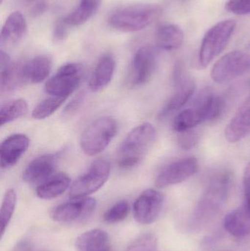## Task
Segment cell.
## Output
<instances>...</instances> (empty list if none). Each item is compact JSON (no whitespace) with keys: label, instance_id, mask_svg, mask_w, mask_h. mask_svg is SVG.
Returning <instances> with one entry per match:
<instances>
[{"label":"cell","instance_id":"cell-1","mask_svg":"<svg viewBox=\"0 0 250 251\" xmlns=\"http://www.w3.org/2000/svg\"><path fill=\"white\" fill-rule=\"evenodd\" d=\"M157 138V129L150 123L134 128L123 140L117 151V163L124 169L139 165L152 148Z\"/></svg>","mask_w":250,"mask_h":251},{"label":"cell","instance_id":"cell-2","mask_svg":"<svg viewBox=\"0 0 250 251\" xmlns=\"http://www.w3.org/2000/svg\"><path fill=\"white\" fill-rule=\"evenodd\" d=\"M161 6L151 3H139L122 6L113 10L107 22L111 27L124 32L142 30L161 16Z\"/></svg>","mask_w":250,"mask_h":251},{"label":"cell","instance_id":"cell-3","mask_svg":"<svg viewBox=\"0 0 250 251\" xmlns=\"http://www.w3.org/2000/svg\"><path fill=\"white\" fill-rule=\"evenodd\" d=\"M231 181V173L227 171L212 178L197 205L193 216L194 225L201 226L215 216L227 199Z\"/></svg>","mask_w":250,"mask_h":251},{"label":"cell","instance_id":"cell-4","mask_svg":"<svg viewBox=\"0 0 250 251\" xmlns=\"http://www.w3.org/2000/svg\"><path fill=\"white\" fill-rule=\"evenodd\" d=\"M117 129V122L110 116H104L93 121L82 133L81 149L88 156L101 153L115 137Z\"/></svg>","mask_w":250,"mask_h":251},{"label":"cell","instance_id":"cell-5","mask_svg":"<svg viewBox=\"0 0 250 251\" xmlns=\"http://www.w3.org/2000/svg\"><path fill=\"white\" fill-rule=\"evenodd\" d=\"M236 27V22L227 19L218 22L204 35L199 53L200 66L206 68L226 50Z\"/></svg>","mask_w":250,"mask_h":251},{"label":"cell","instance_id":"cell-6","mask_svg":"<svg viewBox=\"0 0 250 251\" xmlns=\"http://www.w3.org/2000/svg\"><path fill=\"white\" fill-rule=\"evenodd\" d=\"M110 171L111 167L108 160L96 159L88 171L70 185L69 190L70 199L72 200L83 199L98 191L108 180Z\"/></svg>","mask_w":250,"mask_h":251},{"label":"cell","instance_id":"cell-7","mask_svg":"<svg viewBox=\"0 0 250 251\" xmlns=\"http://www.w3.org/2000/svg\"><path fill=\"white\" fill-rule=\"evenodd\" d=\"M250 72V54L233 51L219 59L213 66L211 78L217 84H226Z\"/></svg>","mask_w":250,"mask_h":251},{"label":"cell","instance_id":"cell-8","mask_svg":"<svg viewBox=\"0 0 250 251\" xmlns=\"http://www.w3.org/2000/svg\"><path fill=\"white\" fill-rule=\"evenodd\" d=\"M83 76V67L79 63H67L58 69L45 85V91L51 97L68 98L77 88Z\"/></svg>","mask_w":250,"mask_h":251},{"label":"cell","instance_id":"cell-9","mask_svg":"<svg viewBox=\"0 0 250 251\" xmlns=\"http://www.w3.org/2000/svg\"><path fill=\"white\" fill-rule=\"evenodd\" d=\"M199 162L195 157L176 161L164 167L156 178L155 185L158 188H166L186 181L198 173Z\"/></svg>","mask_w":250,"mask_h":251},{"label":"cell","instance_id":"cell-10","mask_svg":"<svg viewBox=\"0 0 250 251\" xmlns=\"http://www.w3.org/2000/svg\"><path fill=\"white\" fill-rule=\"evenodd\" d=\"M164 203V196L161 192L148 189L141 193L134 203L133 214L139 224H153L161 213Z\"/></svg>","mask_w":250,"mask_h":251},{"label":"cell","instance_id":"cell-11","mask_svg":"<svg viewBox=\"0 0 250 251\" xmlns=\"http://www.w3.org/2000/svg\"><path fill=\"white\" fill-rule=\"evenodd\" d=\"M96 201L92 198L73 199L72 201L56 206L50 214L53 221L58 223H71L88 219L93 213Z\"/></svg>","mask_w":250,"mask_h":251},{"label":"cell","instance_id":"cell-12","mask_svg":"<svg viewBox=\"0 0 250 251\" xmlns=\"http://www.w3.org/2000/svg\"><path fill=\"white\" fill-rule=\"evenodd\" d=\"M158 53L151 47H143L135 53L131 68V82L134 86L147 83L155 73Z\"/></svg>","mask_w":250,"mask_h":251},{"label":"cell","instance_id":"cell-13","mask_svg":"<svg viewBox=\"0 0 250 251\" xmlns=\"http://www.w3.org/2000/svg\"><path fill=\"white\" fill-rule=\"evenodd\" d=\"M173 83L176 90L160 110L158 114L160 121L165 120L179 111L189 101L196 88L195 81L186 75Z\"/></svg>","mask_w":250,"mask_h":251},{"label":"cell","instance_id":"cell-14","mask_svg":"<svg viewBox=\"0 0 250 251\" xmlns=\"http://www.w3.org/2000/svg\"><path fill=\"white\" fill-rule=\"evenodd\" d=\"M57 153L42 155L28 164L23 173V179L28 184H42L53 176L58 166Z\"/></svg>","mask_w":250,"mask_h":251},{"label":"cell","instance_id":"cell-15","mask_svg":"<svg viewBox=\"0 0 250 251\" xmlns=\"http://www.w3.org/2000/svg\"><path fill=\"white\" fill-rule=\"evenodd\" d=\"M29 139L23 134L10 136L1 143L0 146V162L1 169L14 166L29 146Z\"/></svg>","mask_w":250,"mask_h":251},{"label":"cell","instance_id":"cell-16","mask_svg":"<svg viewBox=\"0 0 250 251\" xmlns=\"http://www.w3.org/2000/svg\"><path fill=\"white\" fill-rule=\"evenodd\" d=\"M192 107L199 112L204 122H213L218 119L223 114L225 101L211 88H205L199 93L194 101Z\"/></svg>","mask_w":250,"mask_h":251},{"label":"cell","instance_id":"cell-17","mask_svg":"<svg viewBox=\"0 0 250 251\" xmlns=\"http://www.w3.org/2000/svg\"><path fill=\"white\" fill-rule=\"evenodd\" d=\"M250 133V94L226 126L225 137L230 143H237Z\"/></svg>","mask_w":250,"mask_h":251},{"label":"cell","instance_id":"cell-18","mask_svg":"<svg viewBox=\"0 0 250 251\" xmlns=\"http://www.w3.org/2000/svg\"><path fill=\"white\" fill-rule=\"evenodd\" d=\"M26 83L22 76V66L17 67L12 63L10 56L0 51V86L1 92L17 89Z\"/></svg>","mask_w":250,"mask_h":251},{"label":"cell","instance_id":"cell-19","mask_svg":"<svg viewBox=\"0 0 250 251\" xmlns=\"http://www.w3.org/2000/svg\"><path fill=\"white\" fill-rule=\"evenodd\" d=\"M27 30L26 19L20 12H13L3 25L0 35L1 45H13L23 39Z\"/></svg>","mask_w":250,"mask_h":251},{"label":"cell","instance_id":"cell-20","mask_svg":"<svg viewBox=\"0 0 250 251\" xmlns=\"http://www.w3.org/2000/svg\"><path fill=\"white\" fill-rule=\"evenodd\" d=\"M51 66L52 60L48 55L42 54L31 59L22 66V76L25 82L41 83L48 77Z\"/></svg>","mask_w":250,"mask_h":251},{"label":"cell","instance_id":"cell-21","mask_svg":"<svg viewBox=\"0 0 250 251\" xmlns=\"http://www.w3.org/2000/svg\"><path fill=\"white\" fill-rule=\"evenodd\" d=\"M115 66V60L111 54H106L100 59L89 81V88L92 92H99L110 83Z\"/></svg>","mask_w":250,"mask_h":251},{"label":"cell","instance_id":"cell-22","mask_svg":"<svg viewBox=\"0 0 250 251\" xmlns=\"http://www.w3.org/2000/svg\"><path fill=\"white\" fill-rule=\"evenodd\" d=\"M225 229L237 238L250 235V212L245 205L234 209L226 215Z\"/></svg>","mask_w":250,"mask_h":251},{"label":"cell","instance_id":"cell-23","mask_svg":"<svg viewBox=\"0 0 250 251\" xmlns=\"http://www.w3.org/2000/svg\"><path fill=\"white\" fill-rule=\"evenodd\" d=\"M77 251H112L110 237L104 230L92 229L77 237L75 242Z\"/></svg>","mask_w":250,"mask_h":251},{"label":"cell","instance_id":"cell-24","mask_svg":"<svg viewBox=\"0 0 250 251\" xmlns=\"http://www.w3.org/2000/svg\"><path fill=\"white\" fill-rule=\"evenodd\" d=\"M184 40V33L179 25L167 23L157 29L156 41L157 47L166 51H173L182 47Z\"/></svg>","mask_w":250,"mask_h":251},{"label":"cell","instance_id":"cell-25","mask_svg":"<svg viewBox=\"0 0 250 251\" xmlns=\"http://www.w3.org/2000/svg\"><path fill=\"white\" fill-rule=\"evenodd\" d=\"M70 178L67 174L60 173L40 184L36 189L38 197L45 200L55 199L70 187Z\"/></svg>","mask_w":250,"mask_h":251},{"label":"cell","instance_id":"cell-26","mask_svg":"<svg viewBox=\"0 0 250 251\" xmlns=\"http://www.w3.org/2000/svg\"><path fill=\"white\" fill-rule=\"evenodd\" d=\"M103 0H81L77 8L64 18L63 22L70 26L86 23L99 8Z\"/></svg>","mask_w":250,"mask_h":251},{"label":"cell","instance_id":"cell-27","mask_svg":"<svg viewBox=\"0 0 250 251\" xmlns=\"http://www.w3.org/2000/svg\"><path fill=\"white\" fill-rule=\"evenodd\" d=\"M203 123L204 121L202 116L196 109L192 107L176 115L173 120V128L177 132H182L192 129Z\"/></svg>","mask_w":250,"mask_h":251},{"label":"cell","instance_id":"cell-28","mask_svg":"<svg viewBox=\"0 0 250 251\" xmlns=\"http://www.w3.org/2000/svg\"><path fill=\"white\" fill-rule=\"evenodd\" d=\"M28 111V104L23 99L14 100L4 104L0 110L1 126L7 125L23 117Z\"/></svg>","mask_w":250,"mask_h":251},{"label":"cell","instance_id":"cell-29","mask_svg":"<svg viewBox=\"0 0 250 251\" xmlns=\"http://www.w3.org/2000/svg\"><path fill=\"white\" fill-rule=\"evenodd\" d=\"M66 97H51L45 99L35 106L32 110V116L38 120L47 119L54 114L66 101Z\"/></svg>","mask_w":250,"mask_h":251},{"label":"cell","instance_id":"cell-30","mask_svg":"<svg viewBox=\"0 0 250 251\" xmlns=\"http://www.w3.org/2000/svg\"><path fill=\"white\" fill-rule=\"evenodd\" d=\"M16 193L13 189H9L6 191L3 198L1 203V212H0V228H1V236L2 237L13 217V212L16 209Z\"/></svg>","mask_w":250,"mask_h":251},{"label":"cell","instance_id":"cell-31","mask_svg":"<svg viewBox=\"0 0 250 251\" xmlns=\"http://www.w3.org/2000/svg\"><path fill=\"white\" fill-rule=\"evenodd\" d=\"M129 203L126 201H120L113 205L104 215V221L107 224H117L124 221L129 213Z\"/></svg>","mask_w":250,"mask_h":251},{"label":"cell","instance_id":"cell-32","mask_svg":"<svg viewBox=\"0 0 250 251\" xmlns=\"http://www.w3.org/2000/svg\"><path fill=\"white\" fill-rule=\"evenodd\" d=\"M157 237L152 234H145L135 240L126 251H157Z\"/></svg>","mask_w":250,"mask_h":251},{"label":"cell","instance_id":"cell-33","mask_svg":"<svg viewBox=\"0 0 250 251\" xmlns=\"http://www.w3.org/2000/svg\"><path fill=\"white\" fill-rule=\"evenodd\" d=\"M179 133L180 135L179 136L178 143L183 150H190L199 142V134L192 129Z\"/></svg>","mask_w":250,"mask_h":251},{"label":"cell","instance_id":"cell-34","mask_svg":"<svg viewBox=\"0 0 250 251\" xmlns=\"http://www.w3.org/2000/svg\"><path fill=\"white\" fill-rule=\"evenodd\" d=\"M226 9L229 13L239 16L250 14V0H229Z\"/></svg>","mask_w":250,"mask_h":251},{"label":"cell","instance_id":"cell-35","mask_svg":"<svg viewBox=\"0 0 250 251\" xmlns=\"http://www.w3.org/2000/svg\"><path fill=\"white\" fill-rule=\"evenodd\" d=\"M244 194H245V205L250 212V162L245 167L243 177Z\"/></svg>","mask_w":250,"mask_h":251},{"label":"cell","instance_id":"cell-36","mask_svg":"<svg viewBox=\"0 0 250 251\" xmlns=\"http://www.w3.org/2000/svg\"><path fill=\"white\" fill-rule=\"evenodd\" d=\"M66 24L63 21H60L56 24L54 26V31H53V39L54 41H63L67 38L68 29L66 28Z\"/></svg>","mask_w":250,"mask_h":251},{"label":"cell","instance_id":"cell-37","mask_svg":"<svg viewBox=\"0 0 250 251\" xmlns=\"http://www.w3.org/2000/svg\"><path fill=\"white\" fill-rule=\"evenodd\" d=\"M46 10V4L44 0H39L35 3L31 9V15L32 17H38L42 15Z\"/></svg>","mask_w":250,"mask_h":251},{"label":"cell","instance_id":"cell-38","mask_svg":"<svg viewBox=\"0 0 250 251\" xmlns=\"http://www.w3.org/2000/svg\"><path fill=\"white\" fill-rule=\"evenodd\" d=\"M82 96H79L77 99L74 100V101H72L71 104H69L67 107H66V113L70 114L72 112L75 111V110L77 109V107H79V104L82 101Z\"/></svg>","mask_w":250,"mask_h":251}]
</instances>
